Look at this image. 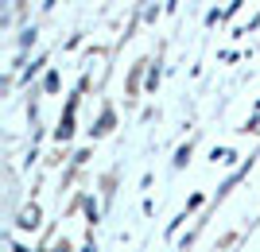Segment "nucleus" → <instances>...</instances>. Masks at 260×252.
Wrapping results in <instances>:
<instances>
[{"instance_id": "f257e3e1", "label": "nucleus", "mask_w": 260, "mask_h": 252, "mask_svg": "<svg viewBox=\"0 0 260 252\" xmlns=\"http://www.w3.org/2000/svg\"><path fill=\"white\" fill-rule=\"evenodd\" d=\"M20 225H23V229H35V225H39V209H23V218H20Z\"/></svg>"}]
</instances>
